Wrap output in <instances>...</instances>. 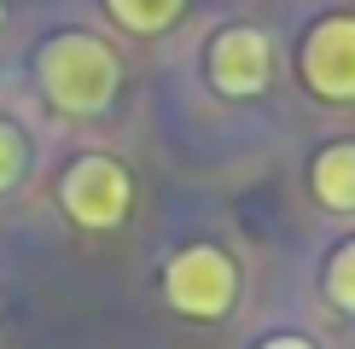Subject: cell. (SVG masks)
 I'll list each match as a JSON object with an SVG mask.
<instances>
[{
	"mask_svg": "<svg viewBox=\"0 0 355 349\" xmlns=\"http://www.w3.org/2000/svg\"><path fill=\"white\" fill-rule=\"evenodd\" d=\"M35 76H41V93H47L64 116H99V111L116 105V93H123V64H116V53L99 35H87V29L53 35L47 47H41V58H35Z\"/></svg>",
	"mask_w": 355,
	"mask_h": 349,
	"instance_id": "obj_1",
	"label": "cell"
},
{
	"mask_svg": "<svg viewBox=\"0 0 355 349\" xmlns=\"http://www.w3.org/2000/svg\"><path fill=\"white\" fill-rule=\"evenodd\" d=\"M164 303L187 320H227L239 303V268L221 244H187L164 268Z\"/></svg>",
	"mask_w": 355,
	"mask_h": 349,
	"instance_id": "obj_2",
	"label": "cell"
},
{
	"mask_svg": "<svg viewBox=\"0 0 355 349\" xmlns=\"http://www.w3.org/2000/svg\"><path fill=\"white\" fill-rule=\"evenodd\" d=\"M58 210L76 227L111 233V227L128 222V210H135V181H128V169L116 163V157L82 152V157L64 163V174H58Z\"/></svg>",
	"mask_w": 355,
	"mask_h": 349,
	"instance_id": "obj_3",
	"label": "cell"
},
{
	"mask_svg": "<svg viewBox=\"0 0 355 349\" xmlns=\"http://www.w3.org/2000/svg\"><path fill=\"white\" fill-rule=\"evenodd\" d=\"M303 87L327 105H355V12H327L297 47Z\"/></svg>",
	"mask_w": 355,
	"mask_h": 349,
	"instance_id": "obj_4",
	"label": "cell"
},
{
	"mask_svg": "<svg viewBox=\"0 0 355 349\" xmlns=\"http://www.w3.org/2000/svg\"><path fill=\"white\" fill-rule=\"evenodd\" d=\"M204 76L221 99H257L274 82V41L257 24H227L216 29L210 58H204Z\"/></svg>",
	"mask_w": 355,
	"mask_h": 349,
	"instance_id": "obj_5",
	"label": "cell"
},
{
	"mask_svg": "<svg viewBox=\"0 0 355 349\" xmlns=\"http://www.w3.org/2000/svg\"><path fill=\"white\" fill-rule=\"evenodd\" d=\"M309 193L320 210L332 215H355V140H332L315 152L309 163Z\"/></svg>",
	"mask_w": 355,
	"mask_h": 349,
	"instance_id": "obj_6",
	"label": "cell"
},
{
	"mask_svg": "<svg viewBox=\"0 0 355 349\" xmlns=\"http://www.w3.org/2000/svg\"><path fill=\"white\" fill-rule=\"evenodd\" d=\"M105 12L128 29V35H164V29L181 24L187 0H105Z\"/></svg>",
	"mask_w": 355,
	"mask_h": 349,
	"instance_id": "obj_7",
	"label": "cell"
},
{
	"mask_svg": "<svg viewBox=\"0 0 355 349\" xmlns=\"http://www.w3.org/2000/svg\"><path fill=\"white\" fill-rule=\"evenodd\" d=\"M327 303L338 314H355V239H344L327 256Z\"/></svg>",
	"mask_w": 355,
	"mask_h": 349,
	"instance_id": "obj_8",
	"label": "cell"
},
{
	"mask_svg": "<svg viewBox=\"0 0 355 349\" xmlns=\"http://www.w3.org/2000/svg\"><path fill=\"white\" fill-rule=\"evenodd\" d=\"M24 174H29V140H24L18 123L0 116V198H6L12 186H24Z\"/></svg>",
	"mask_w": 355,
	"mask_h": 349,
	"instance_id": "obj_9",
	"label": "cell"
},
{
	"mask_svg": "<svg viewBox=\"0 0 355 349\" xmlns=\"http://www.w3.org/2000/svg\"><path fill=\"white\" fill-rule=\"evenodd\" d=\"M257 349H320V343L303 338V332H274V338H262Z\"/></svg>",
	"mask_w": 355,
	"mask_h": 349,
	"instance_id": "obj_10",
	"label": "cell"
},
{
	"mask_svg": "<svg viewBox=\"0 0 355 349\" xmlns=\"http://www.w3.org/2000/svg\"><path fill=\"white\" fill-rule=\"evenodd\" d=\"M0 18H6V6H0Z\"/></svg>",
	"mask_w": 355,
	"mask_h": 349,
	"instance_id": "obj_11",
	"label": "cell"
}]
</instances>
